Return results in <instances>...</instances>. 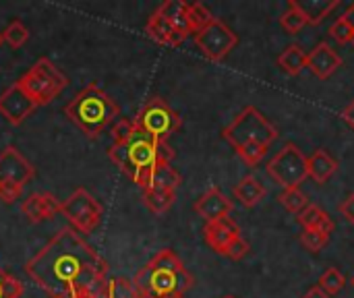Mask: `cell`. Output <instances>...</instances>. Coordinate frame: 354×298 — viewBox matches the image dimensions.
Segmentation results:
<instances>
[{"instance_id": "cell-1", "label": "cell", "mask_w": 354, "mask_h": 298, "mask_svg": "<svg viewBox=\"0 0 354 298\" xmlns=\"http://www.w3.org/2000/svg\"><path fill=\"white\" fill-rule=\"evenodd\" d=\"M25 274L50 298H100L108 263L79 232L64 226L25 263Z\"/></svg>"}, {"instance_id": "cell-2", "label": "cell", "mask_w": 354, "mask_h": 298, "mask_svg": "<svg viewBox=\"0 0 354 298\" xmlns=\"http://www.w3.org/2000/svg\"><path fill=\"white\" fill-rule=\"evenodd\" d=\"M135 127V124H133ZM108 158L118 166L137 187H145L149 172L160 164H170L174 160V149L166 141H158L139 129L124 143H116L108 149Z\"/></svg>"}, {"instance_id": "cell-3", "label": "cell", "mask_w": 354, "mask_h": 298, "mask_svg": "<svg viewBox=\"0 0 354 298\" xmlns=\"http://www.w3.org/2000/svg\"><path fill=\"white\" fill-rule=\"evenodd\" d=\"M193 282V276L172 249H162L133 278L139 297L145 298H185Z\"/></svg>"}, {"instance_id": "cell-4", "label": "cell", "mask_w": 354, "mask_h": 298, "mask_svg": "<svg viewBox=\"0 0 354 298\" xmlns=\"http://www.w3.org/2000/svg\"><path fill=\"white\" fill-rule=\"evenodd\" d=\"M64 114L79 131H83V135L95 139L116 120L120 108L100 85L91 83L64 106Z\"/></svg>"}, {"instance_id": "cell-5", "label": "cell", "mask_w": 354, "mask_h": 298, "mask_svg": "<svg viewBox=\"0 0 354 298\" xmlns=\"http://www.w3.org/2000/svg\"><path fill=\"white\" fill-rule=\"evenodd\" d=\"M278 137L276 127L255 108L247 106L241 114L222 131V139H226L234 151L249 147V145H266L270 147Z\"/></svg>"}, {"instance_id": "cell-6", "label": "cell", "mask_w": 354, "mask_h": 298, "mask_svg": "<svg viewBox=\"0 0 354 298\" xmlns=\"http://www.w3.org/2000/svg\"><path fill=\"white\" fill-rule=\"evenodd\" d=\"M23 91L35 102V106H48L52 100L60 95L66 87L68 79L60 73V68L46 56H41L33 66H29L17 81Z\"/></svg>"}, {"instance_id": "cell-7", "label": "cell", "mask_w": 354, "mask_h": 298, "mask_svg": "<svg viewBox=\"0 0 354 298\" xmlns=\"http://www.w3.org/2000/svg\"><path fill=\"white\" fill-rule=\"evenodd\" d=\"M133 124L145 135L168 143V137H172L180 129L183 118L170 104H166V100L149 97L133 118Z\"/></svg>"}, {"instance_id": "cell-8", "label": "cell", "mask_w": 354, "mask_h": 298, "mask_svg": "<svg viewBox=\"0 0 354 298\" xmlns=\"http://www.w3.org/2000/svg\"><path fill=\"white\" fill-rule=\"evenodd\" d=\"M60 214L75 232L91 234L102 222L104 207L87 189H75L71 197L60 203Z\"/></svg>"}, {"instance_id": "cell-9", "label": "cell", "mask_w": 354, "mask_h": 298, "mask_svg": "<svg viewBox=\"0 0 354 298\" xmlns=\"http://www.w3.org/2000/svg\"><path fill=\"white\" fill-rule=\"evenodd\" d=\"M266 170H268V176L274 178V183H278L284 189H299L309 176L307 156L295 143H286L270 160Z\"/></svg>"}, {"instance_id": "cell-10", "label": "cell", "mask_w": 354, "mask_h": 298, "mask_svg": "<svg viewBox=\"0 0 354 298\" xmlns=\"http://www.w3.org/2000/svg\"><path fill=\"white\" fill-rule=\"evenodd\" d=\"M193 37H195V44L201 50V54L212 62L224 60L234 50V46L239 44L236 33L224 21H220L216 17L209 25L199 29Z\"/></svg>"}, {"instance_id": "cell-11", "label": "cell", "mask_w": 354, "mask_h": 298, "mask_svg": "<svg viewBox=\"0 0 354 298\" xmlns=\"http://www.w3.org/2000/svg\"><path fill=\"white\" fill-rule=\"evenodd\" d=\"M35 108V102L23 91L19 83H12L8 89H4V93H0V116H4L15 127L31 116Z\"/></svg>"}, {"instance_id": "cell-12", "label": "cell", "mask_w": 354, "mask_h": 298, "mask_svg": "<svg viewBox=\"0 0 354 298\" xmlns=\"http://www.w3.org/2000/svg\"><path fill=\"white\" fill-rule=\"evenodd\" d=\"M33 176H35V168L17 147L8 145L0 151V180L25 187Z\"/></svg>"}, {"instance_id": "cell-13", "label": "cell", "mask_w": 354, "mask_h": 298, "mask_svg": "<svg viewBox=\"0 0 354 298\" xmlns=\"http://www.w3.org/2000/svg\"><path fill=\"white\" fill-rule=\"evenodd\" d=\"M203 236H205V243L218 255H226L232 243L241 239V228L232 218H222L216 222H207L203 228Z\"/></svg>"}, {"instance_id": "cell-14", "label": "cell", "mask_w": 354, "mask_h": 298, "mask_svg": "<svg viewBox=\"0 0 354 298\" xmlns=\"http://www.w3.org/2000/svg\"><path fill=\"white\" fill-rule=\"evenodd\" d=\"M195 214L201 216L205 222H216V220H222V218H230V212H232V201L218 189V187H212L207 189L193 205Z\"/></svg>"}, {"instance_id": "cell-15", "label": "cell", "mask_w": 354, "mask_h": 298, "mask_svg": "<svg viewBox=\"0 0 354 298\" xmlns=\"http://www.w3.org/2000/svg\"><path fill=\"white\" fill-rule=\"evenodd\" d=\"M21 214L31 224H41L46 220H52L56 214H60V203L50 193H33L21 203Z\"/></svg>"}, {"instance_id": "cell-16", "label": "cell", "mask_w": 354, "mask_h": 298, "mask_svg": "<svg viewBox=\"0 0 354 298\" xmlns=\"http://www.w3.org/2000/svg\"><path fill=\"white\" fill-rule=\"evenodd\" d=\"M340 66H342L340 54H336V50L326 41L319 44L311 54H307V68H311V73L319 79H330Z\"/></svg>"}, {"instance_id": "cell-17", "label": "cell", "mask_w": 354, "mask_h": 298, "mask_svg": "<svg viewBox=\"0 0 354 298\" xmlns=\"http://www.w3.org/2000/svg\"><path fill=\"white\" fill-rule=\"evenodd\" d=\"M145 31H147V35L153 39V41H158V44H162V46H172V48H176V46H180L183 41H185V37L158 12V10H153L151 12V17L147 19V25H145Z\"/></svg>"}, {"instance_id": "cell-18", "label": "cell", "mask_w": 354, "mask_h": 298, "mask_svg": "<svg viewBox=\"0 0 354 298\" xmlns=\"http://www.w3.org/2000/svg\"><path fill=\"white\" fill-rule=\"evenodd\" d=\"M185 39L189 37V35H193V27H191V23H189V15H187V2H183V0H166V2H162L158 8H156Z\"/></svg>"}, {"instance_id": "cell-19", "label": "cell", "mask_w": 354, "mask_h": 298, "mask_svg": "<svg viewBox=\"0 0 354 298\" xmlns=\"http://www.w3.org/2000/svg\"><path fill=\"white\" fill-rule=\"evenodd\" d=\"M307 168H309V176L317 183L324 185L328 183L336 170H338V162L326 151V149H315L309 158H307Z\"/></svg>"}, {"instance_id": "cell-20", "label": "cell", "mask_w": 354, "mask_h": 298, "mask_svg": "<svg viewBox=\"0 0 354 298\" xmlns=\"http://www.w3.org/2000/svg\"><path fill=\"white\" fill-rule=\"evenodd\" d=\"M180 183H183V178H180V174L170 166V164H160V166H156L151 172H149V176H147V183H145V187L141 189V191H145V189H164V191H176L178 187H180Z\"/></svg>"}, {"instance_id": "cell-21", "label": "cell", "mask_w": 354, "mask_h": 298, "mask_svg": "<svg viewBox=\"0 0 354 298\" xmlns=\"http://www.w3.org/2000/svg\"><path fill=\"white\" fill-rule=\"evenodd\" d=\"M234 199H239L245 207H255L259 201H263V197L268 195V189L255 178V176H245L241 178V183L234 187Z\"/></svg>"}, {"instance_id": "cell-22", "label": "cell", "mask_w": 354, "mask_h": 298, "mask_svg": "<svg viewBox=\"0 0 354 298\" xmlns=\"http://www.w3.org/2000/svg\"><path fill=\"white\" fill-rule=\"evenodd\" d=\"M299 224L305 228V230H322L326 234H332L334 232V222L332 218L319 207V205H313L309 203V207H305L299 216H297Z\"/></svg>"}, {"instance_id": "cell-23", "label": "cell", "mask_w": 354, "mask_h": 298, "mask_svg": "<svg viewBox=\"0 0 354 298\" xmlns=\"http://www.w3.org/2000/svg\"><path fill=\"white\" fill-rule=\"evenodd\" d=\"M295 4L307 17L309 25H319L338 6V0H295Z\"/></svg>"}, {"instance_id": "cell-24", "label": "cell", "mask_w": 354, "mask_h": 298, "mask_svg": "<svg viewBox=\"0 0 354 298\" xmlns=\"http://www.w3.org/2000/svg\"><path fill=\"white\" fill-rule=\"evenodd\" d=\"M278 66L290 75V77H297L303 73V68H307V54L305 50L299 46V44H290L280 56H278Z\"/></svg>"}, {"instance_id": "cell-25", "label": "cell", "mask_w": 354, "mask_h": 298, "mask_svg": "<svg viewBox=\"0 0 354 298\" xmlns=\"http://www.w3.org/2000/svg\"><path fill=\"white\" fill-rule=\"evenodd\" d=\"M176 201V191H164V189H145L143 191V205L153 216H164Z\"/></svg>"}, {"instance_id": "cell-26", "label": "cell", "mask_w": 354, "mask_h": 298, "mask_svg": "<svg viewBox=\"0 0 354 298\" xmlns=\"http://www.w3.org/2000/svg\"><path fill=\"white\" fill-rule=\"evenodd\" d=\"M104 298H139L137 288L133 286V280L127 278H112L106 280V286L102 290Z\"/></svg>"}, {"instance_id": "cell-27", "label": "cell", "mask_w": 354, "mask_h": 298, "mask_svg": "<svg viewBox=\"0 0 354 298\" xmlns=\"http://www.w3.org/2000/svg\"><path fill=\"white\" fill-rule=\"evenodd\" d=\"M280 25H282V29L286 31V33H290V35H295V33H299L305 25H309L307 23V17L299 10V6L295 4V0H290L288 2V10L280 17Z\"/></svg>"}, {"instance_id": "cell-28", "label": "cell", "mask_w": 354, "mask_h": 298, "mask_svg": "<svg viewBox=\"0 0 354 298\" xmlns=\"http://www.w3.org/2000/svg\"><path fill=\"white\" fill-rule=\"evenodd\" d=\"M2 39H4L10 48L19 50L21 46L27 44V39H29V29L23 25V21L15 19V21H10V23L2 29Z\"/></svg>"}, {"instance_id": "cell-29", "label": "cell", "mask_w": 354, "mask_h": 298, "mask_svg": "<svg viewBox=\"0 0 354 298\" xmlns=\"http://www.w3.org/2000/svg\"><path fill=\"white\" fill-rule=\"evenodd\" d=\"M187 15H189V23L193 27V35L203 29L205 25H209L214 21V15L209 12V8L201 2H187Z\"/></svg>"}, {"instance_id": "cell-30", "label": "cell", "mask_w": 354, "mask_h": 298, "mask_svg": "<svg viewBox=\"0 0 354 298\" xmlns=\"http://www.w3.org/2000/svg\"><path fill=\"white\" fill-rule=\"evenodd\" d=\"M280 203L290 212V214H301L305 207H309V199H307V195L301 191V189H284L282 193H280Z\"/></svg>"}, {"instance_id": "cell-31", "label": "cell", "mask_w": 354, "mask_h": 298, "mask_svg": "<svg viewBox=\"0 0 354 298\" xmlns=\"http://www.w3.org/2000/svg\"><path fill=\"white\" fill-rule=\"evenodd\" d=\"M344 286H346V278H344L336 268L326 270V272L322 274V278H319V288H322L326 295H330V297L338 295Z\"/></svg>"}, {"instance_id": "cell-32", "label": "cell", "mask_w": 354, "mask_h": 298, "mask_svg": "<svg viewBox=\"0 0 354 298\" xmlns=\"http://www.w3.org/2000/svg\"><path fill=\"white\" fill-rule=\"evenodd\" d=\"M330 243V234L322 232V230H303L301 232V245L309 251V253H319L322 249H326Z\"/></svg>"}, {"instance_id": "cell-33", "label": "cell", "mask_w": 354, "mask_h": 298, "mask_svg": "<svg viewBox=\"0 0 354 298\" xmlns=\"http://www.w3.org/2000/svg\"><path fill=\"white\" fill-rule=\"evenodd\" d=\"M25 292L23 282L0 268V298H21Z\"/></svg>"}, {"instance_id": "cell-34", "label": "cell", "mask_w": 354, "mask_h": 298, "mask_svg": "<svg viewBox=\"0 0 354 298\" xmlns=\"http://www.w3.org/2000/svg\"><path fill=\"white\" fill-rule=\"evenodd\" d=\"M330 35L338 41V44H348L354 41V31L351 29V25L340 17L338 21H334V25L330 27Z\"/></svg>"}, {"instance_id": "cell-35", "label": "cell", "mask_w": 354, "mask_h": 298, "mask_svg": "<svg viewBox=\"0 0 354 298\" xmlns=\"http://www.w3.org/2000/svg\"><path fill=\"white\" fill-rule=\"evenodd\" d=\"M133 120H127V118H120L114 127H112V131H110V137H112V145H116V143H124L131 135H133Z\"/></svg>"}, {"instance_id": "cell-36", "label": "cell", "mask_w": 354, "mask_h": 298, "mask_svg": "<svg viewBox=\"0 0 354 298\" xmlns=\"http://www.w3.org/2000/svg\"><path fill=\"white\" fill-rule=\"evenodd\" d=\"M23 195V187L15 185V183H6V180H0V201L10 205L15 203L17 199H21Z\"/></svg>"}, {"instance_id": "cell-37", "label": "cell", "mask_w": 354, "mask_h": 298, "mask_svg": "<svg viewBox=\"0 0 354 298\" xmlns=\"http://www.w3.org/2000/svg\"><path fill=\"white\" fill-rule=\"evenodd\" d=\"M249 243L241 236V239H236L234 243H232V247L228 249V253H226V257H230L232 261H241L247 253H249Z\"/></svg>"}, {"instance_id": "cell-38", "label": "cell", "mask_w": 354, "mask_h": 298, "mask_svg": "<svg viewBox=\"0 0 354 298\" xmlns=\"http://www.w3.org/2000/svg\"><path fill=\"white\" fill-rule=\"evenodd\" d=\"M340 214L351 222V224H354V195H348L342 203H340Z\"/></svg>"}, {"instance_id": "cell-39", "label": "cell", "mask_w": 354, "mask_h": 298, "mask_svg": "<svg viewBox=\"0 0 354 298\" xmlns=\"http://www.w3.org/2000/svg\"><path fill=\"white\" fill-rule=\"evenodd\" d=\"M340 116H342V120H344V122H346V124H348V127L354 131V102H351V104L342 110V114H340Z\"/></svg>"}, {"instance_id": "cell-40", "label": "cell", "mask_w": 354, "mask_h": 298, "mask_svg": "<svg viewBox=\"0 0 354 298\" xmlns=\"http://www.w3.org/2000/svg\"><path fill=\"white\" fill-rule=\"evenodd\" d=\"M303 298H332V297H330V295H326L319 286H313V288H311V290H309V292H307Z\"/></svg>"}, {"instance_id": "cell-41", "label": "cell", "mask_w": 354, "mask_h": 298, "mask_svg": "<svg viewBox=\"0 0 354 298\" xmlns=\"http://www.w3.org/2000/svg\"><path fill=\"white\" fill-rule=\"evenodd\" d=\"M342 19L351 25V29L354 31V4H351L346 10H344V15H342Z\"/></svg>"}, {"instance_id": "cell-42", "label": "cell", "mask_w": 354, "mask_h": 298, "mask_svg": "<svg viewBox=\"0 0 354 298\" xmlns=\"http://www.w3.org/2000/svg\"><path fill=\"white\" fill-rule=\"evenodd\" d=\"M4 44V39H2V31H0V46Z\"/></svg>"}, {"instance_id": "cell-43", "label": "cell", "mask_w": 354, "mask_h": 298, "mask_svg": "<svg viewBox=\"0 0 354 298\" xmlns=\"http://www.w3.org/2000/svg\"><path fill=\"white\" fill-rule=\"evenodd\" d=\"M224 298H236V297H232V295H228V297H224Z\"/></svg>"}, {"instance_id": "cell-44", "label": "cell", "mask_w": 354, "mask_h": 298, "mask_svg": "<svg viewBox=\"0 0 354 298\" xmlns=\"http://www.w3.org/2000/svg\"><path fill=\"white\" fill-rule=\"evenodd\" d=\"M351 284H353V286H354V278H353V282H351Z\"/></svg>"}, {"instance_id": "cell-45", "label": "cell", "mask_w": 354, "mask_h": 298, "mask_svg": "<svg viewBox=\"0 0 354 298\" xmlns=\"http://www.w3.org/2000/svg\"><path fill=\"white\" fill-rule=\"evenodd\" d=\"M139 298H145V297H139Z\"/></svg>"}]
</instances>
